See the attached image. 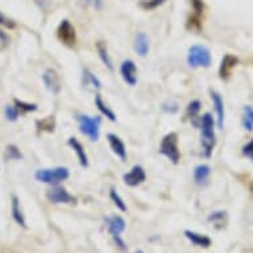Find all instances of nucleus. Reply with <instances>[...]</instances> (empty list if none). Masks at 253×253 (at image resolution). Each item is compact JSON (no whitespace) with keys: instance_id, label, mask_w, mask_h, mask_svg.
I'll list each match as a JSON object with an SVG mask.
<instances>
[{"instance_id":"18","label":"nucleus","mask_w":253,"mask_h":253,"mask_svg":"<svg viewBox=\"0 0 253 253\" xmlns=\"http://www.w3.org/2000/svg\"><path fill=\"white\" fill-rule=\"evenodd\" d=\"M184 236L191 241L192 244L196 245V247H203V248H208L210 245L212 244L211 239L208 236H204V235H199V233L194 232V231H184Z\"/></svg>"},{"instance_id":"1","label":"nucleus","mask_w":253,"mask_h":253,"mask_svg":"<svg viewBox=\"0 0 253 253\" xmlns=\"http://www.w3.org/2000/svg\"><path fill=\"white\" fill-rule=\"evenodd\" d=\"M200 127H202V147H203V154L206 158H210L216 145L215 121H213V117L210 113H206L200 118Z\"/></svg>"},{"instance_id":"25","label":"nucleus","mask_w":253,"mask_h":253,"mask_svg":"<svg viewBox=\"0 0 253 253\" xmlns=\"http://www.w3.org/2000/svg\"><path fill=\"white\" fill-rule=\"evenodd\" d=\"M13 106L17 109V112L20 113L21 116H23V114H27V113L38 110V105L36 104H27V102H24V101L17 100V98L13 100Z\"/></svg>"},{"instance_id":"7","label":"nucleus","mask_w":253,"mask_h":253,"mask_svg":"<svg viewBox=\"0 0 253 253\" xmlns=\"http://www.w3.org/2000/svg\"><path fill=\"white\" fill-rule=\"evenodd\" d=\"M46 199L49 200L50 203L54 204H72L76 202V198L71 195L69 192L62 188V187H53L46 191Z\"/></svg>"},{"instance_id":"8","label":"nucleus","mask_w":253,"mask_h":253,"mask_svg":"<svg viewBox=\"0 0 253 253\" xmlns=\"http://www.w3.org/2000/svg\"><path fill=\"white\" fill-rule=\"evenodd\" d=\"M192 7V16L187 21V28L191 31H200L202 28V17L204 13V3L202 0H190Z\"/></svg>"},{"instance_id":"17","label":"nucleus","mask_w":253,"mask_h":253,"mask_svg":"<svg viewBox=\"0 0 253 253\" xmlns=\"http://www.w3.org/2000/svg\"><path fill=\"white\" fill-rule=\"evenodd\" d=\"M134 49L137 52L141 57H145L146 54L149 53L150 44H149V38L145 32H139L135 36V42H134Z\"/></svg>"},{"instance_id":"28","label":"nucleus","mask_w":253,"mask_h":253,"mask_svg":"<svg viewBox=\"0 0 253 253\" xmlns=\"http://www.w3.org/2000/svg\"><path fill=\"white\" fill-rule=\"evenodd\" d=\"M166 1L167 0H139V5L146 11H151V9L161 7Z\"/></svg>"},{"instance_id":"10","label":"nucleus","mask_w":253,"mask_h":253,"mask_svg":"<svg viewBox=\"0 0 253 253\" xmlns=\"http://www.w3.org/2000/svg\"><path fill=\"white\" fill-rule=\"evenodd\" d=\"M42 83L45 84V87L52 94H58L61 90V80L54 69L49 68L42 73Z\"/></svg>"},{"instance_id":"22","label":"nucleus","mask_w":253,"mask_h":253,"mask_svg":"<svg viewBox=\"0 0 253 253\" xmlns=\"http://www.w3.org/2000/svg\"><path fill=\"white\" fill-rule=\"evenodd\" d=\"M96 48H97V52H98V56H100L101 58V61L104 62L105 67L108 68L110 72L114 71L112 58H110V56H109L108 53V46H106V44H105L104 42H98L96 44Z\"/></svg>"},{"instance_id":"39","label":"nucleus","mask_w":253,"mask_h":253,"mask_svg":"<svg viewBox=\"0 0 253 253\" xmlns=\"http://www.w3.org/2000/svg\"><path fill=\"white\" fill-rule=\"evenodd\" d=\"M87 1H90V0H87Z\"/></svg>"},{"instance_id":"24","label":"nucleus","mask_w":253,"mask_h":253,"mask_svg":"<svg viewBox=\"0 0 253 253\" xmlns=\"http://www.w3.org/2000/svg\"><path fill=\"white\" fill-rule=\"evenodd\" d=\"M54 126H56V121H54V117H46L44 120H39L36 122V127H38L39 131H48V133H53Z\"/></svg>"},{"instance_id":"5","label":"nucleus","mask_w":253,"mask_h":253,"mask_svg":"<svg viewBox=\"0 0 253 253\" xmlns=\"http://www.w3.org/2000/svg\"><path fill=\"white\" fill-rule=\"evenodd\" d=\"M80 131L86 135L91 142L98 141L100 138V126L101 118L100 117H90V116H79Z\"/></svg>"},{"instance_id":"19","label":"nucleus","mask_w":253,"mask_h":253,"mask_svg":"<svg viewBox=\"0 0 253 253\" xmlns=\"http://www.w3.org/2000/svg\"><path fill=\"white\" fill-rule=\"evenodd\" d=\"M211 175V167L208 165H199L194 169V180L198 184H204Z\"/></svg>"},{"instance_id":"3","label":"nucleus","mask_w":253,"mask_h":253,"mask_svg":"<svg viewBox=\"0 0 253 253\" xmlns=\"http://www.w3.org/2000/svg\"><path fill=\"white\" fill-rule=\"evenodd\" d=\"M187 62L191 68H210L212 64L211 52L207 46L192 45L188 49Z\"/></svg>"},{"instance_id":"23","label":"nucleus","mask_w":253,"mask_h":253,"mask_svg":"<svg viewBox=\"0 0 253 253\" xmlns=\"http://www.w3.org/2000/svg\"><path fill=\"white\" fill-rule=\"evenodd\" d=\"M84 86H91L96 90H100L102 85L101 81L96 77V75H93L89 69H84V77H83Z\"/></svg>"},{"instance_id":"13","label":"nucleus","mask_w":253,"mask_h":253,"mask_svg":"<svg viewBox=\"0 0 253 253\" xmlns=\"http://www.w3.org/2000/svg\"><path fill=\"white\" fill-rule=\"evenodd\" d=\"M237 60L236 56H232V54H225L221 62H220V68H219V76L221 80H228L232 75V71L235 69V67L237 65Z\"/></svg>"},{"instance_id":"12","label":"nucleus","mask_w":253,"mask_h":253,"mask_svg":"<svg viewBox=\"0 0 253 253\" xmlns=\"http://www.w3.org/2000/svg\"><path fill=\"white\" fill-rule=\"evenodd\" d=\"M106 225H108L109 232L113 237H120V235L126 228V223L122 216L120 215H110L105 217Z\"/></svg>"},{"instance_id":"29","label":"nucleus","mask_w":253,"mask_h":253,"mask_svg":"<svg viewBox=\"0 0 253 253\" xmlns=\"http://www.w3.org/2000/svg\"><path fill=\"white\" fill-rule=\"evenodd\" d=\"M5 157L8 159H13V161H20L23 158V154L15 145H8L7 150H5Z\"/></svg>"},{"instance_id":"38","label":"nucleus","mask_w":253,"mask_h":253,"mask_svg":"<svg viewBox=\"0 0 253 253\" xmlns=\"http://www.w3.org/2000/svg\"><path fill=\"white\" fill-rule=\"evenodd\" d=\"M251 190H252V194H253V184H252V188H251Z\"/></svg>"},{"instance_id":"37","label":"nucleus","mask_w":253,"mask_h":253,"mask_svg":"<svg viewBox=\"0 0 253 253\" xmlns=\"http://www.w3.org/2000/svg\"><path fill=\"white\" fill-rule=\"evenodd\" d=\"M134 253H145V252H143V251H135Z\"/></svg>"},{"instance_id":"2","label":"nucleus","mask_w":253,"mask_h":253,"mask_svg":"<svg viewBox=\"0 0 253 253\" xmlns=\"http://www.w3.org/2000/svg\"><path fill=\"white\" fill-rule=\"evenodd\" d=\"M69 178V170L67 167H56V169H42L35 172V179L40 183H46L52 186H57Z\"/></svg>"},{"instance_id":"35","label":"nucleus","mask_w":253,"mask_h":253,"mask_svg":"<svg viewBox=\"0 0 253 253\" xmlns=\"http://www.w3.org/2000/svg\"><path fill=\"white\" fill-rule=\"evenodd\" d=\"M35 3L42 11H45L50 5V0H35Z\"/></svg>"},{"instance_id":"14","label":"nucleus","mask_w":253,"mask_h":253,"mask_svg":"<svg viewBox=\"0 0 253 253\" xmlns=\"http://www.w3.org/2000/svg\"><path fill=\"white\" fill-rule=\"evenodd\" d=\"M108 141H109V145H110V147H112L113 153L116 154L117 157L121 158V161H126V147H125V143L122 142V139H121L118 135H116V134H108Z\"/></svg>"},{"instance_id":"31","label":"nucleus","mask_w":253,"mask_h":253,"mask_svg":"<svg viewBox=\"0 0 253 253\" xmlns=\"http://www.w3.org/2000/svg\"><path fill=\"white\" fill-rule=\"evenodd\" d=\"M5 117H7V120L8 121H16L19 117H20V113L17 112V109L15 108V106H11V105H8L7 108H5Z\"/></svg>"},{"instance_id":"4","label":"nucleus","mask_w":253,"mask_h":253,"mask_svg":"<svg viewBox=\"0 0 253 253\" xmlns=\"http://www.w3.org/2000/svg\"><path fill=\"white\" fill-rule=\"evenodd\" d=\"M159 153L163 157H166L171 163L178 165L180 162V151L178 147V134L169 133L162 138L161 146H159Z\"/></svg>"},{"instance_id":"15","label":"nucleus","mask_w":253,"mask_h":253,"mask_svg":"<svg viewBox=\"0 0 253 253\" xmlns=\"http://www.w3.org/2000/svg\"><path fill=\"white\" fill-rule=\"evenodd\" d=\"M68 145L71 146V149L73 150L79 158V162L80 165L83 167H87L89 166V161H87V155L85 153V149H84V146L81 145V142L75 137H71L68 139Z\"/></svg>"},{"instance_id":"27","label":"nucleus","mask_w":253,"mask_h":253,"mask_svg":"<svg viewBox=\"0 0 253 253\" xmlns=\"http://www.w3.org/2000/svg\"><path fill=\"white\" fill-rule=\"evenodd\" d=\"M200 108H202V104H200L199 100H194L188 104V106H187V116L190 117V120H195L198 114H199Z\"/></svg>"},{"instance_id":"33","label":"nucleus","mask_w":253,"mask_h":253,"mask_svg":"<svg viewBox=\"0 0 253 253\" xmlns=\"http://www.w3.org/2000/svg\"><path fill=\"white\" fill-rule=\"evenodd\" d=\"M224 219H225V213L221 211L213 212L212 215L208 216V221H212V223H221Z\"/></svg>"},{"instance_id":"32","label":"nucleus","mask_w":253,"mask_h":253,"mask_svg":"<svg viewBox=\"0 0 253 253\" xmlns=\"http://www.w3.org/2000/svg\"><path fill=\"white\" fill-rule=\"evenodd\" d=\"M0 25H3V27H5V28H8V29H13L15 27H16V23L0 12Z\"/></svg>"},{"instance_id":"16","label":"nucleus","mask_w":253,"mask_h":253,"mask_svg":"<svg viewBox=\"0 0 253 253\" xmlns=\"http://www.w3.org/2000/svg\"><path fill=\"white\" fill-rule=\"evenodd\" d=\"M211 98L213 106H215L216 114H217V126H219V129H223V126H224V102H223V98L215 90H211Z\"/></svg>"},{"instance_id":"20","label":"nucleus","mask_w":253,"mask_h":253,"mask_svg":"<svg viewBox=\"0 0 253 253\" xmlns=\"http://www.w3.org/2000/svg\"><path fill=\"white\" fill-rule=\"evenodd\" d=\"M94 104H96L97 109L100 110V113L102 114V116L106 117V118L112 121V122H116V121H117L116 114H114V112H113L112 109L109 108L108 105L105 104V101L102 100L101 94H96V98H94Z\"/></svg>"},{"instance_id":"34","label":"nucleus","mask_w":253,"mask_h":253,"mask_svg":"<svg viewBox=\"0 0 253 253\" xmlns=\"http://www.w3.org/2000/svg\"><path fill=\"white\" fill-rule=\"evenodd\" d=\"M243 155L249 158L251 161H253V139H251V141L243 147Z\"/></svg>"},{"instance_id":"36","label":"nucleus","mask_w":253,"mask_h":253,"mask_svg":"<svg viewBox=\"0 0 253 253\" xmlns=\"http://www.w3.org/2000/svg\"><path fill=\"white\" fill-rule=\"evenodd\" d=\"M0 42H3L4 45H7L9 42V38L8 35L5 34V32H3L1 29H0Z\"/></svg>"},{"instance_id":"26","label":"nucleus","mask_w":253,"mask_h":253,"mask_svg":"<svg viewBox=\"0 0 253 253\" xmlns=\"http://www.w3.org/2000/svg\"><path fill=\"white\" fill-rule=\"evenodd\" d=\"M243 126L245 130L252 131L253 130V108L252 106H245L244 117H243Z\"/></svg>"},{"instance_id":"6","label":"nucleus","mask_w":253,"mask_h":253,"mask_svg":"<svg viewBox=\"0 0 253 253\" xmlns=\"http://www.w3.org/2000/svg\"><path fill=\"white\" fill-rule=\"evenodd\" d=\"M57 39L64 45L69 46V48H73L76 45V42H77L76 28L68 19L62 20L57 27Z\"/></svg>"},{"instance_id":"30","label":"nucleus","mask_w":253,"mask_h":253,"mask_svg":"<svg viewBox=\"0 0 253 253\" xmlns=\"http://www.w3.org/2000/svg\"><path fill=\"white\" fill-rule=\"evenodd\" d=\"M110 199L113 200V203L116 204L117 208H120L121 211H126L127 210V207H126V204H125V202L120 196V194L114 188H110Z\"/></svg>"},{"instance_id":"21","label":"nucleus","mask_w":253,"mask_h":253,"mask_svg":"<svg viewBox=\"0 0 253 253\" xmlns=\"http://www.w3.org/2000/svg\"><path fill=\"white\" fill-rule=\"evenodd\" d=\"M11 211H12V217L15 219L17 224L21 225L23 228L27 227L25 224V219H24V215H23V211H21V207H20V202H19V198L16 195L12 196V207H11Z\"/></svg>"},{"instance_id":"11","label":"nucleus","mask_w":253,"mask_h":253,"mask_svg":"<svg viewBox=\"0 0 253 253\" xmlns=\"http://www.w3.org/2000/svg\"><path fill=\"white\" fill-rule=\"evenodd\" d=\"M146 180V172L143 170V167L139 166V165H135V166L124 175V182L126 186L129 187H137L139 184Z\"/></svg>"},{"instance_id":"9","label":"nucleus","mask_w":253,"mask_h":253,"mask_svg":"<svg viewBox=\"0 0 253 253\" xmlns=\"http://www.w3.org/2000/svg\"><path fill=\"white\" fill-rule=\"evenodd\" d=\"M138 69L135 62L133 60H125L122 64H121V76L122 79L127 85L130 86H134L138 81Z\"/></svg>"}]
</instances>
